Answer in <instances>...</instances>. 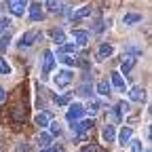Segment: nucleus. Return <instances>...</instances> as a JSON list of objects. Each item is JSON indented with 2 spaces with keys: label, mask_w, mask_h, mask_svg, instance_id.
<instances>
[{
  "label": "nucleus",
  "mask_w": 152,
  "mask_h": 152,
  "mask_svg": "<svg viewBox=\"0 0 152 152\" xmlns=\"http://www.w3.org/2000/svg\"><path fill=\"white\" fill-rule=\"evenodd\" d=\"M72 80H74V72H72V70H68V68L59 70V72L53 76V85H55L57 89H66V87H70V85H72Z\"/></svg>",
  "instance_id": "obj_1"
},
{
  "label": "nucleus",
  "mask_w": 152,
  "mask_h": 152,
  "mask_svg": "<svg viewBox=\"0 0 152 152\" xmlns=\"http://www.w3.org/2000/svg\"><path fill=\"white\" fill-rule=\"evenodd\" d=\"M72 135L74 137H78V140H85V135L93 129V121H76V123H72Z\"/></svg>",
  "instance_id": "obj_2"
},
{
  "label": "nucleus",
  "mask_w": 152,
  "mask_h": 152,
  "mask_svg": "<svg viewBox=\"0 0 152 152\" xmlns=\"http://www.w3.org/2000/svg\"><path fill=\"white\" fill-rule=\"evenodd\" d=\"M38 38H40V32L38 30H28V32H23L21 36H19V40H17V47L19 49H30Z\"/></svg>",
  "instance_id": "obj_3"
},
{
  "label": "nucleus",
  "mask_w": 152,
  "mask_h": 152,
  "mask_svg": "<svg viewBox=\"0 0 152 152\" xmlns=\"http://www.w3.org/2000/svg\"><path fill=\"white\" fill-rule=\"evenodd\" d=\"M83 116H85V108H83V104L74 102V104H70V106H68V112H66L68 123H76V121H80Z\"/></svg>",
  "instance_id": "obj_4"
},
{
  "label": "nucleus",
  "mask_w": 152,
  "mask_h": 152,
  "mask_svg": "<svg viewBox=\"0 0 152 152\" xmlns=\"http://www.w3.org/2000/svg\"><path fill=\"white\" fill-rule=\"evenodd\" d=\"M7 11L15 17H21L28 11V0H7Z\"/></svg>",
  "instance_id": "obj_5"
},
{
  "label": "nucleus",
  "mask_w": 152,
  "mask_h": 152,
  "mask_svg": "<svg viewBox=\"0 0 152 152\" xmlns=\"http://www.w3.org/2000/svg\"><path fill=\"white\" fill-rule=\"evenodd\" d=\"M53 68H55V55H53V51H45L42 53V74L47 76Z\"/></svg>",
  "instance_id": "obj_6"
},
{
  "label": "nucleus",
  "mask_w": 152,
  "mask_h": 152,
  "mask_svg": "<svg viewBox=\"0 0 152 152\" xmlns=\"http://www.w3.org/2000/svg\"><path fill=\"white\" fill-rule=\"evenodd\" d=\"M28 13H30V19H32V21H42V19H45V11H42V7L38 4V2L28 4Z\"/></svg>",
  "instance_id": "obj_7"
},
{
  "label": "nucleus",
  "mask_w": 152,
  "mask_h": 152,
  "mask_svg": "<svg viewBox=\"0 0 152 152\" xmlns=\"http://www.w3.org/2000/svg\"><path fill=\"white\" fill-rule=\"evenodd\" d=\"M72 38H74V45H76V47H87V42H89V32H85V30H74V32H72Z\"/></svg>",
  "instance_id": "obj_8"
},
{
  "label": "nucleus",
  "mask_w": 152,
  "mask_h": 152,
  "mask_svg": "<svg viewBox=\"0 0 152 152\" xmlns=\"http://www.w3.org/2000/svg\"><path fill=\"white\" fill-rule=\"evenodd\" d=\"M102 137H104L106 144H112L114 140H116V127H114L112 123H108V125L102 129Z\"/></svg>",
  "instance_id": "obj_9"
},
{
  "label": "nucleus",
  "mask_w": 152,
  "mask_h": 152,
  "mask_svg": "<svg viewBox=\"0 0 152 152\" xmlns=\"http://www.w3.org/2000/svg\"><path fill=\"white\" fill-rule=\"evenodd\" d=\"M135 64H137V57H131V55H127L125 59H123V64H121V70H118V72H121L123 76H127V74L133 70V66H135Z\"/></svg>",
  "instance_id": "obj_10"
},
{
  "label": "nucleus",
  "mask_w": 152,
  "mask_h": 152,
  "mask_svg": "<svg viewBox=\"0 0 152 152\" xmlns=\"http://www.w3.org/2000/svg\"><path fill=\"white\" fill-rule=\"evenodd\" d=\"M142 21V15L140 13H125L123 15V26L125 28H131V26H135Z\"/></svg>",
  "instance_id": "obj_11"
},
{
  "label": "nucleus",
  "mask_w": 152,
  "mask_h": 152,
  "mask_svg": "<svg viewBox=\"0 0 152 152\" xmlns=\"http://www.w3.org/2000/svg\"><path fill=\"white\" fill-rule=\"evenodd\" d=\"M110 80H112V85L116 87L118 91H125V89H127V85H125V78H123V74H121L118 70L110 74Z\"/></svg>",
  "instance_id": "obj_12"
},
{
  "label": "nucleus",
  "mask_w": 152,
  "mask_h": 152,
  "mask_svg": "<svg viewBox=\"0 0 152 152\" xmlns=\"http://www.w3.org/2000/svg\"><path fill=\"white\" fill-rule=\"evenodd\" d=\"M129 99H131V102H140V104H142V102L146 99V91H144L142 87H133V89L129 91Z\"/></svg>",
  "instance_id": "obj_13"
},
{
  "label": "nucleus",
  "mask_w": 152,
  "mask_h": 152,
  "mask_svg": "<svg viewBox=\"0 0 152 152\" xmlns=\"http://www.w3.org/2000/svg\"><path fill=\"white\" fill-rule=\"evenodd\" d=\"M112 53H114V47H112V45H108V42H104V45L99 47V51H97V59H99V61H104V59H108Z\"/></svg>",
  "instance_id": "obj_14"
},
{
  "label": "nucleus",
  "mask_w": 152,
  "mask_h": 152,
  "mask_svg": "<svg viewBox=\"0 0 152 152\" xmlns=\"http://www.w3.org/2000/svg\"><path fill=\"white\" fill-rule=\"evenodd\" d=\"M91 11H93V7H91V4H85V7H80L78 11H74V13H72V19H74V21H78V19L91 15Z\"/></svg>",
  "instance_id": "obj_15"
},
{
  "label": "nucleus",
  "mask_w": 152,
  "mask_h": 152,
  "mask_svg": "<svg viewBox=\"0 0 152 152\" xmlns=\"http://www.w3.org/2000/svg\"><path fill=\"white\" fill-rule=\"evenodd\" d=\"M51 140H53L51 133H47V131H40V133H38V146H40V148H49V146H51Z\"/></svg>",
  "instance_id": "obj_16"
},
{
  "label": "nucleus",
  "mask_w": 152,
  "mask_h": 152,
  "mask_svg": "<svg viewBox=\"0 0 152 152\" xmlns=\"http://www.w3.org/2000/svg\"><path fill=\"white\" fill-rule=\"evenodd\" d=\"M76 49H78V47H76L74 42H64L59 49H57V53H59V55H74Z\"/></svg>",
  "instance_id": "obj_17"
},
{
  "label": "nucleus",
  "mask_w": 152,
  "mask_h": 152,
  "mask_svg": "<svg viewBox=\"0 0 152 152\" xmlns=\"http://www.w3.org/2000/svg\"><path fill=\"white\" fill-rule=\"evenodd\" d=\"M131 135H133V129H131V127H123V129H121V135H118V144L125 146V144L131 140Z\"/></svg>",
  "instance_id": "obj_18"
},
{
  "label": "nucleus",
  "mask_w": 152,
  "mask_h": 152,
  "mask_svg": "<svg viewBox=\"0 0 152 152\" xmlns=\"http://www.w3.org/2000/svg\"><path fill=\"white\" fill-rule=\"evenodd\" d=\"M97 93L104 95V97H108V95L112 93V85H110L108 80H99V83H97Z\"/></svg>",
  "instance_id": "obj_19"
},
{
  "label": "nucleus",
  "mask_w": 152,
  "mask_h": 152,
  "mask_svg": "<svg viewBox=\"0 0 152 152\" xmlns=\"http://www.w3.org/2000/svg\"><path fill=\"white\" fill-rule=\"evenodd\" d=\"M85 108V114H89V116H95V114H97L99 112V104L97 102H95V99H91L87 106H83Z\"/></svg>",
  "instance_id": "obj_20"
},
{
  "label": "nucleus",
  "mask_w": 152,
  "mask_h": 152,
  "mask_svg": "<svg viewBox=\"0 0 152 152\" xmlns=\"http://www.w3.org/2000/svg\"><path fill=\"white\" fill-rule=\"evenodd\" d=\"M36 125L38 127H49V123H51V116H49V114L47 112H40V114H36Z\"/></svg>",
  "instance_id": "obj_21"
},
{
  "label": "nucleus",
  "mask_w": 152,
  "mask_h": 152,
  "mask_svg": "<svg viewBox=\"0 0 152 152\" xmlns=\"http://www.w3.org/2000/svg\"><path fill=\"white\" fill-rule=\"evenodd\" d=\"M11 26H13L11 17H7V15H0V34H4V32H7Z\"/></svg>",
  "instance_id": "obj_22"
},
{
  "label": "nucleus",
  "mask_w": 152,
  "mask_h": 152,
  "mask_svg": "<svg viewBox=\"0 0 152 152\" xmlns=\"http://www.w3.org/2000/svg\"><path fill=\"white\" fill-rule=\"evenodd\" d=\"M51 38H53L57 45H64V42H66V34H64V30H53V32H51Z\"/></svg>",
  "instance_id": "obj_23"
},
{
  "label": "nucleus",
  "mask_w": 152,
  "mask_h": 152,
  "mask_svg": "<svg viewBox=\"0 0 152 152\" xmlns=\"http://www.w3.org/2000/svg\"><path fill=\"white\" fill-rule=\"evenodd\" d=\"M13 72V68H11V64L4 59V57H0V74H2V76H9Z\"/></svg>",
  "instance_id": "obj_24"
},
{
  "label": "nucleus",
  "mask_w": 152,
  "mask_h": 152,
  "mask_svg": "<svg viewBox=\"0 0 152 152\" xmlns=\"http://www.w3.org/2000/svg\"><path fill=\"white\" fill-rule=\"evenodd\" d=\"M45 9L51 11V13H57V11H59V2H57V0H47V2H45Z\"/></svg>",
  "instance_id": "obj_25"
},
{
  "label": "nucleus",
  "mask_w": 152,
  "mask_h": 152,
  "mask_svg": "<svg viewBox=\"0 0 152 152\" xmlns=\"http://www.w3.org/2000/svg\"><path fill=\"white\" fill-rule=\"evenodd\" d=\"M59 61L66 64V66H74L76 59H74V55H59Z\"/></svg>",
  "instance_id": "obj_26"
},
{
  "label": "nucleus",
  "mask_w": 152,
  "mask_h": 152,
  "mask_svg": "<svg viewBox=\"0 0 152 152\" xmlns=\"http://www.w3.org/2000/svg\"><path fill=\"white\" fill-rule=\"evenodd\" d=\"M49 133H51V135H59V133H61L59 123H49Z\"/></svg>",
  "instance_id": "obj_27"
},
{
  "label": "nucleus",
  "mask_w": 152,
  "mask_h": 152,
  "mask_svg": "<svg viewBox=\"0 0 152 152\" xmlns=\"http://www.w3.org/2000/svg\"><path fill=\"white\" fill-rule=\"evenodd\" d=\"M127 53L131 57H135V55H142V47H135V45H129L127 47Z\"/></svg>",
  "instance_id": "obj_28"
},
{
  "label": "nucleus",
  "mask_w": 152,
  "mask_h": 152,
  "mask_svg": "<svg viewBox=\"0 0 152 152\" xmlns=\"http://www.w3.org/2000/svg\"><path fill=\"white\" fill-rule=\"evenodd\" d=\"M9 45H11V36L7 34V36L0 38V51H7V49H9Z\"/></svg>",
  "instance_id": "obj_29"
},
{
  "label": "nucleus",
  "mask_w": 152,
  "mask_h": 152,
  "mask_svg": "<svg viewBox=\"0 0 152 152\" xmlns=\"http://www.w3.org/2000/svg\"><path fill=\"white\" fill-rule=\"evenodd\" d=\"M131 152H144V146H142L140 140H133L131 142Z\"/></svg>",
  "instance_id": "obj_30"
},
{
  "label": "nucleus",
  "mask_w": 152,
  "mask_h": 152,
  "mask_svg": "<svg viewBox=\"0 0 152 152\" xmlns=\"http://www.w3.org/2000/svg\"><path fill=\"white\" fill-rule=\"evenodd\" d=\"M83 152H104L99 146H95V144H91V146H83Z\"/></svg>",
  "instance_id": "obj_31"
},
{
  "label": "nucleus",
  "mask_w": 152,
  "mask_h": 152,
  "mask_svg": "<svg viewBox=\"0 0 152 152\" xmlns=\"http://www.w3.org/2000/svg\"><path fill=\"white\" fill-rule=\"evenodd\" d=\"M17 152H32V148L26 142H21V144H17Z\"/></svg>",
  "instance_id": "obj_32"
},
{
  "label": "nucleus",
  "mask_w": 152,
  "mask_h": 152,
  "mask_svg": "<svg viewBox=\"0 0 152 152\" xmlns=\"http://www.w3.org/2000/svg\"><path fill=\"white\" fill-rule=\"evenodd\" d=\"M55 102H57V106H66L70 102V95H61V97H57Z\"/></svg>",
  "instance_id": "obj_33"
},
{
  "label": "nucleus",
  "mask_w": 152,
  "mask_h": 152,
  "mask_svg": "<svg viewBox=\"0 0 152 152\" xmlns=\"http://www.w3.org/2000/svg\"><path fill=\"white\" fill-rule=\"evenodd\" d=\"M118 110H121V114H127L129 112V104L127 102H118Z\"/></svg>",
  "instance_id": "obj_34"
},
{
  "label": "nucleus",
  "mask_w": 152,
  "mask_h": 152,
  "mask_svg": "<svg viewBox=\"0 0 152 152\" xmlns=\"http://www.w3.org/2000/svg\"><path fill=\"white\" fill-rule=\"evenodd\" d=\"M49 152H66V148H64V146H59V144H55Z\"/></svg>",
  "instance_id": "obj_35"
},
{
  "label": "nucleus",
  "mask_w": 152,
  "mask_h": 152,
  "mask_svg": "<svg viewBox=\"0 0 152 152\" xmlns=\"http://www.w3.org/2000/svg\"><path fill=\"white\" fill-rule=\"evenodd\" d=\"M4 99V91H2V87H0V102Z\"/></svg>",
  "instance_id": "obj_36"
},
{
  "label": "nucleus",
  "mask_w": 152,
  "mask_h": 152,
  "mask_svg": "<svg viewBox=\"0 0 152 152\" xmlns=\"http://www.w3.org/2000/svg\"><path fill=\"white\" fill-rule=\"evenodd\" d=\"M40 152H49V150H40Z\"/></svg>",
  "instance_id": "obj_37"
}]
</instances>
